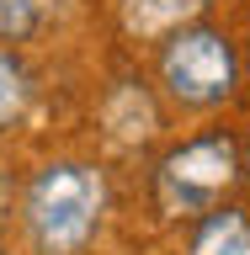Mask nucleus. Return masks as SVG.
<instances>
[{"mask_svg": "<svg viewBox=\"0 0 250 255\" xmlns=\"http://www.w3.org/2000/svg\"><path fill=\"white\" fill-rule=\"evenodd\" d=\"M192 255H250V218L235 207H208L192 234Z\"/></svg>", "mask_w": 250, "mask_h": 255, "instance_id": "nucleus-4", "label": "nucleus"}, {"mask_svg": "<svg viewBox=\"0 0 250 255\" xmlns=\"http://www.w3.org/2000/svg\"><path fill=\"white\" fill-rule=\"evenodd\" d=\"M43 27V0H0V43H27Z\"/></svg>", "mask_w": 250, "mask_h": 255, "instance_id": "nucleus-7", "label": "nucleus"}, {"mask_svg": "<svg viewBox=\"0 0 250 255\" xmlns=\"http://www.w3.org/2000/svg\"><path fill=\"white\" fill-rule=\"evenodd\" d=\"M240 175V143L229 133H203L160 165V197L176 213H208Z\"/></svg>", "mask_w": 250, "mask_h": 255, "instance_id": "nucleus-3", "label": "nucleus"}, {"mask_svg": "<svg viewBox=\"0 0 250 255\" xmlns=\"http://www.w3.org/2000/svg\"><path fill=\"white\" fill-rule=\"evenodd\" d=\"M160 80H165L171 101H181L192 112L224 107L240 85L235 43L219 27H176L165 37V53H160Z\"/></svg>", "mask_w": 250, "mask_h": 255, "instance_id": "nucleus-2", "label": "nucleus"}, {"mask_svg": "<svg viewBox=\"0 0 250 255\" xmlns=\"http://www.w3.org/2000/svg\"><path fill=\"white\" fill-rule=\"evenodd\" d=\"M27 234L43 255H80L101 229V207H107V186L91 165L59 159L43 165L27 186Z\"/></svg>", "mask_w": 250, "mask_h": 255, "instance_id": "nucleus-1", "label": "nucleus"}, {"mask_svg": "<svg viewBox=\"0 0 250 255\" xmlns=\"http://www.w3.org/2000/svg\"><path fill=\"white\" fill-rule=\"evenodd\" d=\"M32 101V75L11 48H0V128H11Z\"/></svg>", "mask_w": 250, "mask_h": 255, "instance_id": "nucleus-6", "label": "nucleus"}, {"mask_svg": "<svg viewBox=\"0 0 250 255\" xmlns=\"http://www.w3.org/2000/svg\"><path fill=\"white\" fill-rule=\"evenodd\" d=\"M208 0H123V21L139 37H160V32L187 27V16H197Z\"/></svg>", "mask_w": 250, "mask_h": 255, "instance_id": "nucleus-5", "label": "nucleus"}, {"mask_svg": "<svg viewBox=\"0 0 250 255\" xmlns=\"http://www.w3.org/2000/svg\"><path fill=\"white\" fill-rule=\"evenodd\" d=\"M0 255H5V250H0Z\"/></svg>", "mask_w": 250, "mask_h": 255, "instance_id": "nucleus-8", "label": "nucleus"}]
</instances>
